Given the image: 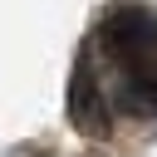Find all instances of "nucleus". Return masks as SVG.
<instances>
[{
	"mask_svg": "<svg viewBox=\"0 0 157 157\" xmlns=\"http://www.w3.org/2000/svg\"><path fill=\"white\" fill-rule=\"evenodd\" d=\"M103 49L123 64V74H147L157 69V25L142 10H118L103 25Z\"/></svg>",
	"mask_w": 157,
	"mask_h": 157,
	"instance_id": "obj_1",
	"label": "nucleus"
},
{
	"mask_svg": "<svg viewBox=\"0 0 157 157\" xmlns=\"http://www.w3.org/2000/svg\"><path fill=\"white\" fill-rule=\"evenodd\" d=\"M69 118H74V128H78V132H93V137H103V132H108L103 93H98L93 74H88L83 64H78V74H74V83H69Z\"/></svg>",
	"mask_w": 157,
	"mask_h": 157,
	"instance_id": "obj_2",
	"label": "nucleus"
}]
</instances>
